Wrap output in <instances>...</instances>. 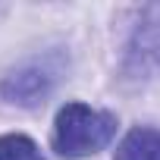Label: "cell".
Segmentation results:
<instances>
[{"mask_svg":"<svg viewBox=\"0 0 160 160\" xmlns=\"http://www.w3.org/2000/svg\"><path fill=\"white\" fill-rule=\"evenodd\" d=\"M116 126H119L116 113L94 110L88 104L72 101V104L60 107V113L53 119V151L66 160L91 157L113 141Z\"/></svg>","mask_w":160,"mask_h":160,"instance_id":"1","label":"cell"},{"mask_svg":"<svg viewBox=\"0 0 160 160\" xmlns=\"http://www.w3.org/2000/svg\"><path fill=\"white\" fill-rule=\"evenodd\" d=\"M132 57H141V66L160 60V7H151L144 13V22L132 41Z\"/></svg>","mask_w":160,"mask_h":160,"instance_id":"4","label":"cell"},{"mask_svg":"<svg viewBox=\"0 0 160 160\" xmlns=\"http://www.w3.org/2000/svg\"><path fill=\"white\" fill-rule=\"evenodd\" d=\"M116 160H160V129L135 126L119 141Z\"/></svg>","mask_w":160,"mask_h":160,"instance_id":"3","label":"cell"},{"mask_svg":"<svg viewBox=\"0 0 160 160\" xmlns=\"http://www.w3.org/2000/svg\"><path fill=\"white\" fill-rule=\"evenodd\" d=\"M53 85H57V69L35 60V63H25L16 72H10L3 78V85H0V94L10 104H19V107H38V104L47 101Z\"/></svg>","mask_w":160,"mask_h":160,"instance_id":"2","label":"cell"},{"mask_svg":"<svg viewBox=\"0 0 160 160\" xmlns=\"http://www.w3.org/2000/svg\"><path fill=\"white\" fill-rule=\"evenodd\" d=\"M0 160H44L41 148L28 138V135H0Z\"/></svg>","mask_w":160,"mask_h":160,"instance_id":"5","label":"cell"}]
</instances>
